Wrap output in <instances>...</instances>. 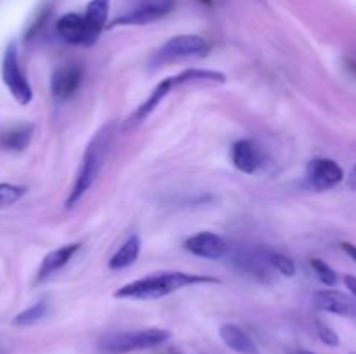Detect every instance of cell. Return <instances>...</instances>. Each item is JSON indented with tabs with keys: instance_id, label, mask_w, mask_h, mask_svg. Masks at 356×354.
<instances>
[{
	"instance_id": "cell-27",
	"label": "cell",
	"mask_w": 356,
	"mask_h": 354,
	"mask_svg": "<svg viewBox=\"0 0 356 354\" xmlns=\"http://www.w3.org/2000/svg\"><path fill=\"white\" fill-rule=\"evenodd\" d=\"M344 283H346V288L351 292V295L356 298V278L355 276H346L344 278Z\"/></svg>"
},
{
	"instance_id": "cell-18",
	"label": "cell",
	"mask_w": 356,
	"mask_h": 354,
	"mask_svg": "<svg viewBox=\"0 0 356 354\" xmlns=\"http://www.w3.org/2000/svg\"><path fill=\"white\" fill-rule=\"evenodd\" d=\"M139 253H141V238H139L138 233L129 236L124 243H122L120 248L113 253V257L110 259L108 266L111 271H120L125 267L132 266L136 260L139 259Z\"/></svg>"
},
{
	"instance_id": "cell-9",
	"label": "cell",
	"mask_w": 356,
	"mask_h": 354,
	"mask_svg": "<svg viewBox=\"0 0 356 354\" xmlns=\"http://www.w3.org/2000/svg\"><path fill=\"white\" fill-rule=\"evenodd\" d=\"M172 0H153V2H146L143 3V6L136 7V9L129 10V12L122 14L117 19L111 21L110 28L143 26V24L162 19L163 16H167V14L172 10Z\"/></svg>"
},
{
	"instance_id": "cell-28",
	"label": "cell",
	"mask_w": 356,
	"mask_h": 354,
	"mask_svg": "<svg viewBox=\"0 0 356 354\" xmlns=\"http://www.w3.org/2000/svg\"><path fill=\"white\" fill-rule=\"evenodd\" d=\"M348 186H350V189L356 191V165L353 167V170L350 172V176H348Z\"/></svg>"
},
{
	"instance_id": "cell-13",
	"label": "cell",
	"mask_w": 356,
	"mask_h": 354,
	"mask_svg": "<svg viewBox=\"0 0 356 354\" xmlns=\"http://www.w3.org/2000/svg\"><path fill=\"white\" fill-rule=\"evenodd\" d=\"M56 31L70 45H90L89 30H87L86 17L82 14L68 12L61 16L56 23Z\"/></svg>"
},
{
	"instance_id": "cell-16",
	"label": "cell",
	"mask_w": 356,
	"mask_h": 354,
	"mask_svg": "<svg viewBox=\"0 0 356 354\" xmlns=\"http://www.w3.org/2000/svg\"><path fill=\"white\" fill-rule=\"evenodd\" d=\"M219 337H221V340L225 342V346L228 347V349H232L233 353L259 354V349H257V346L254 344V340L250 339L240 326L232 325V323L222 325L221 328H219Z\"/></svg>"
},
{
	"instance_id": "cell-26",
	"label": "cell",
	"mask_w": 356,
	"mask_h": 354,
	"mask_svg": "<svg viewBox=\"0 0 356 354\" xmlns=\"http://www.w3.org/2000/svg\"><path fill=\"white\" fill-rule=\"evenodd\" d=\"M341 248L344 250V253H346V255H350L351 259L355 260L356 262V245H353V243H341Z\"/></svg>"
},
{
	"instance_id": "cell-21",
	"label": "cell",
	"mask_w": 356,
	"mask_h": 354,
	"mask_svg": "<svg viewBox=\"0 0 356 354\" xmlns=\"http://www.w3.org/2000/svg\"><path fill=\"white\" fill-rule=\"evenodd\" d=\"M49 311V304L45 301H38L35 302L33 305L26 307L24 311H21L19 314L14 316L13 319V325L16 326H31L35 323H38L40 319L45 318Z\"/></svg>"
},
{
	"instance_id": "cell-17",
	"label": "cell",
	"mask_w": 356,
	"mask_h": 354,
	"mask_svg": "<svg viewBox=\"0 0 356 354\" xmlns=\"http://www.w3.org/2000/svg\"><path fill=\"white\" fill-rule=\"evenodd\" d=\"M172 87H176V85H174L172 76L162 80V82H160L159 85L153 89V92L149 94L148 99H146L145 103H143L141 106H139L138 110H136L134 113L131 115V118H129V124L138 125V124H141V121H145L146 118H148L149 115H152L153 111L156 110V106H159V104L162 103V101L165 99L167 96H169V92L172 90Z\"/></svg>"
},
{
	"instance_id": "cell-30",
	"label": "cell",
	"mask_w": 356,
	"mask_h": 354,
	"mask_svg": "<svg viewBox=\"0 0 356 354\" xmlns=\"http://www.w3.org/2000/svg\"><path fill=\"white\" fill-rule=\"evenodd\" d=\"M202 2H204L205 6H211V3H212V0H202Z\"/></svg>"
},
{
	"instance_id": "cell-14",
	"label": "cell",
	"mask_w": 356,
	"mask_h": 354,
	"mask_svg": "<svg viewBox=\"0 0 356 354\" xmlns=\"http://www.w3.org/2000/svg\"><path fill=\"white\" fill-rule=\"evenodd\" d=\"M79 250H80V243H70V245H63L59 246V248L49 252L47 255L42 259L40 267H38L37 283L47 280L49 276H52V274L58 273L59 269H63V267L73 259V255H75Z\"/></svg>"
},
{
	"instance_id": "cell-6",
	"label": "cell",
	"mask_w": 356,
	"mask_h": 354,
	"mask_svg": "<svg viewBox=\"0 0 356 354\" xmlns=\"http://www.w3.org/2000/svg\"><path fill=\"white\" fill-rule=\"evenodd\" d=\"M229 260H232L233 267L240 271L242 274L254 278V280L261 281V283H273L277 271L271 267L270 260H268V250L266 248H256L247 250L240 248L236 252L229 253Z\"/></svg>"
},
{
	"instance_id": "cell-24",
	"label": "cell",
	"mask_w": 356,
	"mask_h": 354,
	"mask_svg": "<svg viewBox=\"0 0 356 354\" xmlns=\"http://www.w3.org/2000/svg\"><path fill=\"white\" fill-rule=\"evenodd\" d=\"M24 191L26 189H24L23 186H16V184H9V183H0V207L16 203V201L23 196Z\"/></svg>"
},
{
	"instance_id": "cell-1",
	"label": "cell",
	"mask_w": 356,
	"mask_h": 354,
	"mask_svg": "<svg viewBox=\"0 0 356 354\" xmlns=\"http://www.w3.org/2000/svg\"><path fill=\"white\" fill-rule=\"evenodd\" d=\"M221 280L204 274L183 273V271H163V273L149 274L124 285L113 294L115 298H132V301H155L167 297L177 290L197 285H218Z\"/></svg>"
},
{
	"instance_id": "cell-8",
	"label": "cell",
	"mask_w": 356,
	"mask_h": 354,
	"mask_svg": "<svg viewBox=\"0 0 356 354\" xmlns=\"http://www.w3.org/2000/svg\"><path fill=\"white\" fill-rule=\"evenodd\" d=\"M184 248L193 255L211 260L228 259L229 253H232V245L222 236L211 231H200L184 239Z\"/></svg>"
},
{
	"instance_id": "cell-11",
	"label": "cell",
	"mask_w": 356,
	"mask_h": 354,
	"mask_svg": "<svg viewBox=\"0 0 356 354\" xmlns=\"http://www.w3.org/2000/svg\"><path fill=\"white\" fill-rule=\"evenodd\" d=\"M313 304L318 311L344 316V318H356V298L334 288L316 292L313 295Z\"/></svg>"
},
{
	"instance_id": "cell-25",
	"label": "cell",
	"mask_w": 356,
	"mask_h": 354,
	"mask_svg": "<svg viewBox=\"0 0 356 354\" xmlns=\"http://www.w3.org/2000/svg\"><path fill=\"white\" fill-rule=\"evenodd\" d=\"M316 333H318V339L322 340L325 346H330V347L339 346V335H337L329 325H325V323L322 321L316 323Z\"/></svg>"
},
{
	"instance_id": "cell-5",
	"label": "cell",
	"mask_w": 356,
	"mask_h": 354,
	"mask_svg": "<svg viewBox=\"0 0 356 354\" xmlns=\"http://www.w3.org/2000/svg\"><path fill=\"white\" fill-rule=\"evenodd\" d=\"M209 51V42L200 35H176V37L169 38L162 47L156 51L155 65H162V62L177 61V59L184 58H198V56H205Z\"/></svg>"
},
{
	"instance_id": "cell-19",
	"label": "cell",
	"mask_w": 356,
	"mask_h": 354,
	"mask_svg": "<svg viewBox=\"0 0 356 354\" xmlns=\"http://www.w3.org/2000/svg\"><path fill=\"white\" fill-rule=\"evenodd\" d=\"M31 135H33V125L19 124L0 134V146L9 151H23L30 144Z\"/></svg>"
},
{
	"instance_id": "cell-2",
	"label": "cell",
	"mask_w": 356,
	"mask_h": 354,
	"mask_svg": "<svg viewBox=\"0 0 356 354\" xmlns=\"http://www.w3.org/2000/svg\"><path fill=\"white\" fill-rule=\"evenodd\" d=\"M111 139H113V125H104L89 142L86 153H83L82 165H80L79 174L75 177V183H73L72 191L66 198V207L68 208H72L97 179L104 165V160L110 153Z\"/></svg>"
},
{
	"instance_id": "cell-3",
	"label": "cell",
	"mask_w": 356,
	"mask_h": 354,
	"mask_svg": "<svg viewBox=\"0 0 356 354\" xmlns=\"http://www.w3.org/2000/svg\"><path fill=\"white\" fill-rule=\"evenodd\" d=\"M170 339L169 330L163 328H143V330H131V332H122L110 335L103 340V349L111 354H124L131 351L149 349L156 347L160 344L167 342Z\"/></svg>"
},
{
	"instance_id": "cell-20",
	"label": "cell",
	"mask_w": 356,
	"mask_h": 354,
	"mask_svg": "<svg viewBox=\"0 0 356 354\" xmlns=\"http://www.w3.org/2000/svg\"><path fill=\"white\" fill-rule=\"evenodd\" d=\"M174 78V85H186V83H225L226 75L214 69H200L188 68L184 71L177 73Z\"/></svg>"
},
{
	"instance_id": "cell-29",
	"label": "cell",
	"mask_w": 356,
	"mask_h": 354,
	"mask_svg": "<svg viewBox=\"0 0 356 354\" xmlns=\"http://www.w3.org/2000/svg\"><path fill=\"white\" fill-rule=\"evenodd\" d=\"M298 354H315V353H312V351H299V353Z\"/></svg>"
},
{
	"instance_id": "cell-15",
	"label": "cell",
	"mask_w": 356,
	"mask_h": 354,
	"mask_svg": "<svg viewBox=\"0 0 356 354\" xmlns=\"http://www.w3.org/2000/svg\"><path fill=\"white\" fill-rule=\"evenodd\" d=\"M108 14H110V0H90L86 7V23L89 30L90 45L99 38L101 31L106 28Z\"/></svg>"
},
{
	"instance_id": "cell-7",
	"label": "cell",
	"mask_w": 356,
	"mask_h": 354,
	"mask_svg": "<svg viewBox=\"0 0 356 354\" xmlns=\"http://www.w3.org/2000/svg\"><path fill=\"white\" fill-rule=\"evenodd\" d=\"M306 180L315 191H329L344 180V170L330 158H313L306 165Z\"/></svg>"
},
{
	"instance_id": "cell-10",
	"label": "cell",
	"mask_w": 356,
	"mask_h": 354,
	"mask_svg": "<svg viewBox=\"0 0 356 354\" xmlns=\"http://www.w3.org/2000/svg\"><path fill=\"white\" fill-rule=\"evenodd\" d=\"M82 68L75 62L61 65L54 69L51 76V94L54 99L66 101L79 90L82 83Z\"/></svg>"
},
{
	"instance_id": "cell-12",
	"label": "cell",
	"mask_w": 356,
	"mask_h": 354,
	"mask_svg": "<svg viewBox=\"0 0 356 354\" xmlns=\"http://www.w3.org/2000/svg\"><path fill=\"white\" fill-rule=\"evenodd\" d=\"M232 163L243 174H256L263 167L264 156L259 146L250 139H240L232 146Z\"/></svg>"
},
{
	"instance_id": "cell-22",
	"label": "cell",
	"mask_w": 356,
	"mask_h": 354,
	"mask_svg": "<svg viewBox=\"0 0 356 354\" xmlns=\"http://www.w3.org/2000/svg\"><path fill=\"white\" fill-rule=\"evenodd\" d=\"M268 260H270L271 267H273L278 274H282V276L292 278L298 273V267H296L294 260H292L291 257L284 255V253L268 250Z\"/></svg>"
},
{
	"instance_id": "cell-23",
	"label": "cell",
	"mask_w": 356,
	"mask_h": 354,
	"mask_svg": "<svg viewBox=\"0 0 356 354\" xmlns=\"http://www.w3.org/2000/svg\"><path fill=\"white\" fill-rule=\"evenodd\" d=\"M309 266H312L313 273L316 274V278H318V280L322 281L325 287H336L337 274H336V271H334L332 267L325 262V260L312 259L309 260Z\"/></svg>"
},
{
	"instance_id": "cell-4",
	"label": "cell",
	"mask_w": 356,
	"mask_h": 354,
	"mask_svg": "<svg viewBox=\"0 0 356 354\" xmlns=\"http://www.w3.org/2000/svg\"><path fill=\"white\" fill-rule=\"evenodd\" d=\"M2 80L9 89L10 96L19 104L26 106L33 99V90H31L30 82L24 76L23 69L19 65V56H17L16 42H10L6 47L2 58Z\"/></svg>"
}]
</instances>
